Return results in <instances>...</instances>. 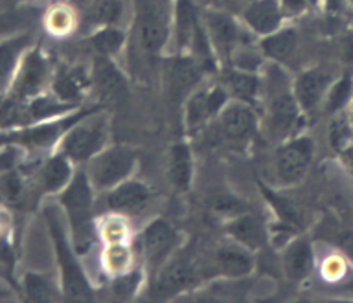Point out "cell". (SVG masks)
Listing matches in <instances>:
<instances>
[{
  "label": "cell",
  "mask_w": 353,
  "mask_h": 303,
  "mask_svg": "<svg viewBox=\"0 0 353 303\" xmlns=\"http://www.w3.org/2000/svg\"><path fill=\"white\" fill-rule=\"evenodd\" d=\"M134 37L145 55H159L173 35L175 4L171 0H132Z\"/></svg>",
  "instance_id": "1"
},
{
  "label": "cell",
  "mask_w": 353,
  "mask_h": 303,
  "mask_svg": "<svg viewBox=\"0 0 353 303\" xmlns=\"http://www.w3.org/2000/svg\"><path fill=\"white\" fill-rule=\"evenodd\" d=\"M59 200L66 217H68L74 248L77 252H85L90 247L94 236V186L88 178L87 171H77L76 175L72 176L68 186L61 191Z\"/></svg>",
  "instance_id": "2"
},
{
  "label": "cell",
  "mask_w": 353,
  "mask_h": 303,
  "mask_svg": "<svg viewBox=\"0 0 353 303\" xmlns=\"http://www.w3.org/2000/svg\"><path fill=\"white\" fill-rule=\"evenodd\" d=\"M46 219H48L50 233H52V241H54L55 253H57L63 294L68 300H74V302H88V300H92V286L88 283L81 264L77 263L74 248H72V244L66 239V231L63 228V222L59 220V217L55 215V209H46Z\"/></svg>",
  "instance_id": "3"
},
{
  "label": "cell",
  "mask_w": 353,
  "mask_h": 303,
  "mask_svg": "<svg viewBox=\"0 0 353 303\" xmlns=\"http://www.w3.org/2000/svg\"><path fill=\"white\" fill-rule=\"evenodd\" d=\"M109 120L98 112H88L85 118L74 123L61 138V153L72 162H88L94 154L107 147Z\"/></svg>",
  "instance_id": "4"
},
{
  "label": "cell",
  "mask_w": 353,
  "mask_h": 303,
  "mask_svg": "<svg viewBox=\"0 0 353 303\" xmlns=\"http://www.w3.org/2000/svg\"><path fill=\"white\" fill-rule=\"evenodd\" d=\"M87 175L94 189H112L120 182L127 180L137 165V151L129 145H109L87 162Z\"/></svg>",
  "instance_id": "5"
},
{
  "label": "cell",
  "mask_w": 353,
  "mask_h": 303,
  "mask_svg": "<svg viewBox=\"0 0 353 303\" xmlns=\"http://www.w3.org/2000/svg\"><path fill=\"white\" fill-rule=\"evenodd\" d=\"M314 143L309 136H294L281 143L274 154L276 178L283 186H294L307 175L313 162Z\"/></svg>",
  "instance_id": "6"
},
{
  "label": "cell",
  "mask_w": 353,
  "mask_h": 303,
  "mask_svg": "<svg viewBox=\"0 0 353 303\" xmlns=\"http://www.w3.org/2000/svg\"><path fill=\"white\" fill-rule=\"evenodd\" d=\"M151 296L165 300L192 289L201 280V270L190 255H171L170 261L160 267Z\"/></svg>",
  "instance_id": "7"
},
{
  "label": "cell",
  "mask_w": 353,
  "mask_h": 303,
  "mask_svg": "<svg viewBox=\"0 0 353 303\" xmlns=\"http://www.w3.org/2000/svg\"><path fill=\"white\" fill-rule=\"evenodd\" d=\"M48 79V59L44 57L41 48H30L21 59V65L13 76V81L10 85L11 96L17 99H24V101L37 98L46 87Z\"/></svg>",
  "instance_id": "8"
},
{
  "label": "cell",
  "mask_w": 353,
  "mask_h": 303,
  "mask_svg": "<svg viewBox=\"0 0 353 303\" xmlns=\"http://www.w3.org/2000/svg\"><path fill=\"white\" fill-rule=\"evenodd\" d=\"M94 109H87L83 112H74V114L66 116V118H61V120H46L39 121V123H32L28 127H21V131L11 132L4 138L6 142L21 143V145H26V147H50L52 143H55L57 140L65 136V132L70 129L74 123L85 118L88 112H92Z\"/></svg>",
  "instance_id": "9"
},
{
  "label": "cell",
  "mask_w": 353,
  "mask_h": 303,
  "mask_svg": "<svg viewBox=\"0 0 353 303\" xmlns=\"http://www.w3.org/2000/svg\"><path fill=\"white\" fill-rule=\"evenodd\" d=\"M228 98L230 94L223 85L195 88L186 98V107H184V121L188 129L193 131L208 123L212 118H217L228 103Z\"/></svg>",
  "instance_id": "10"
},
{
  "label": "cell",
  "mask_w": 353,
  "mask_h": 303,
  "mask_svg": "<svg viewBox=\"0 0 353 303\" xmlns=\"http://www.w3.org/2000/svg\"><path fill=\"white\" fill-rule=\"evenodd\" d=\"M176 244H179V233L164 219L149 222L142 233L143 258L145 263L154 270H159L162 264L170 261L171 255H175Z\"/></svg>",
  "instance_id": "11"
},
{
  "label": "cell",
  "mask_w": 353,
  "mask_h": 303,
  "mask_svg": "<svg viewBox=\"0 0 353 303\" xmlns=\"http://www.w3.org/2000/svg\"><path fill=\"white\" fill-rule=\"evenodd\" d=\"M217 127L226 142L243 143L250 140L258 129L256 112L248 103L243 101H228L225 109L217 116Z\"/></svg>",
  "instance_id": "12"
},
{
  "label": "cell",
  "mask_w": 353,
  "mask_h": 303,
  "mask_svg": "<svg viewBox=\"0 0 353 303\" xmlns=\"http://www.w3.org/2000/svg\"><path fill=\"white\" fill-rule=\"evenodd\" d=\"M204 26L208 32L214 52L223 59H232V55L241 44H245L241 26L223 11H208L204 15Z\"/></svg>",
  "instance_id": "13"
},
{
  "label": "cell",
  "mask_w": 353,
  "mask_h": 303,
  "mask_svg": "<svg viewBox=\"0 0 353 303\" xmlns=\"http://www.w3.org/2000/svg\"><path fill=\"white\" fill-rule=\"evenodd\" d=\"M302 114L303 110L300 109L292 90L280 88L270 96L269 109H267V125L276 136H291L302 123Z\"/></svg>",
  "instance_id": "14"
},
{
  "label": "cell",
  "mask_w": 353,
  "mask_h": 303,
  "mask_svg": "<svg viewBox=\"0 0 353 303\" xmlns=\"http://www.w3.org/2000/svg\"><path fill=\"white\" fill-rule=\"evenodd\" d=\"M335 81V76L322 66L307 68L298 74L292 85V94L303 112L313 110L320 101H324L327 90Z\"/></svg>",
  "instance_id": "15"
},
{
  "label": "cell",
  "mask_w": 353,
  "mask_h": 303,
  "mask_svg": "<svg viewBox=\"0 0 353 303\" xmlns=\"http://www.w3.org/2000/svg\"><path fill=\"white\" fill-rule=\"evenodd\" d=\"M204 65L193 55H179L168 65V87L171 98L176 101L186 99L197 88L203 77Z\"/></svg>",
  "instance_id": "16"
},
{
  "label": "cell",
  "mask_w": 353,
  "mask_h": 303,
  "mask_svg": "<svg viewBox=\"0 0 353 303\" xmlns=\"http://www.w3.org/2000/svg\"><path fill=\"white\" fill-rule=\"evenodd\" d=\"M90 83L99 98L105 101H118L127 94V79L123 72L116 66L112 57L96 55L90 72Z\"/></svg>",
  "instance_id": "17"
},
{
  "label": "cell",
  "mask_w": 353,
  "mask_h": 303,
  "mask_svg": "<svg viewBox=\"0 0 353 303\" xmlns=\"http://www.w3.org/2000/svg\"><path fill=\"white\" fill-rule=\"evenodd\" d=\"M285 11L281 8V0H250L241 13L243 22L258 35L280 30Z\"/></svg>",
  "instance_id": "18"
},
{
  "label": "cell",
  "mask_w": 353,
  "mask_h": 303,
  "mask_svg": "<svg viewBox=\"0 0 353 303\" xmlns=\"http://www.w3.org/2000/svg\"><path fill=\"white\" fill-rule=\"evenodd\" d=\"M149 200H151V189L143 182L131 180V178L109 189V197H107L109 208L123 215L137 213L145 208Z\"/></svg>",
  "instance_id": "19"
},
{
  "label": "cell",
  "mask_w": 353,
  "mask_h": 303,
  "mask_svg": "<svg viewBox=\"0 0 353 303\" xmlns=\"http://www.w3.org/2000/svg\"><path fill=\"white\" fill-rule=\"evenodd\" d=\"M214 270L217 274L226 275V278H243L252 272L254 258L252 250L241 247L234 241V244H225L215 250L214 258Z\"/></svg>",
  "instance_id": "20"
},
{
  "label": "cell",
  "mask_w": 353,
  "mask_h": 303,
  "mask_svg": "<svg viewBox=\"0 0 353 303\" xmlns=\"http://www.w3.org/2000/svg\"><path fill=\"white\" fill-rule=\"evenodd\" d=\"M283 272L291 281H303L311 274L314 264L313 247L307 237H296L283 252Z\"/></svg>",
  "instance_id": "21"
},
{
  "label": "cell",
  "mask_w": 353,
  "mask_h": 303,
  "mask_svg": "<svg viewBox=\"0 0 353 303\" xmlns=\"http://www.w3.org/2000/svg\"><path fill=\"white\" fill-rule=\"evenodd\" d=\"M226 233L241 247L248 250H258L267 242V228L259 219L250 213H239L232 217L226 224Z\"/></svg>",
  "instance_id": "22"
},
{
  "label": "cell",
  "mask_w": 353,
  "mask_h": 303,
  "mask_svg": "<svg viewBox=\"0 0 353 303\" xmlns=\"http://www.w3.org/2000/svg\"><path fill=\"white\" fill-rule=\"evenodd\" d=\"M30 44L32 37L28 33H17L13 37L0 41V88L11 85L21 59L30 50Z\"/></svg>",
  "instance_id": "23"
},
{
  "label": "cell",
  "mask_w": 353,
  "mask_h": 303,
  "mask_svg": "<svg viewBox=\"0 0 353 303\" xmlns=\"http://www.w3.org/2000/svg\"><path fill=\"white\" fill-rule=\"evenodd\" d=\"M90 76L79 68H59L52 81L54 96L65 103L74 105L77 99L83 98V94L90 87Z\"/></svg>",
  "instance_id": "24"
},
{
  "label": "cell",
  "mask_w": 353,
  "mask_h": 303,
  "mask_svg": "<svg viewBox=\"0 0 353 303\" xmlns=\"http://www.w3.org/2000/svg\"><path fill=\"white\" fill-rule=\"evenodd\" d=\"M168 178L176 191H188L193 180V156L190 145L176 142L170 151Z\"/></svg>",
  "instance_id": "25"
},
{
  "label": "cell",
  "mask_w": 353,
  "mask_h": 303,
  "mask_svg": "<svg viewBox=\"0 0 353 303\" xmlns=\"http://www.w3.org/2000/svg\"><path fill=\"white\" fill-rule=\"evenodd\" d=\"M203 22L199 21L197 10L190 0H176L175 2V22H173V37L181 52L190 50L195 33Z\"/></svg>",
  "instance_id": "26"
},
{
  "label": "cell",
  "mask_w": 353,
  "mask_h": 303,
  "mask_svg": "<svg viewBox=\"0 0 353 303\" xmlns=\"http://www.w3.org/2000/svg\"><path fill=\"white\" fill-rule=\"evenodd\" d=\"M223 87L228 90V94L234 99L252 105L256 98H258L259 77L254 72L241 70V68L232 66L230 70L225 74V77H223Z\"/></svg>",
  "instance_id": "27"
},
{
  "label": "cell",
  "mask_w": 353,
  "mask_h": 303,
  "mask_svg": "<svg viewBox=\"0 0 353 303\" xmlns=\"http://www.w3.org/2000/svg\"><path fill=\"white\" fill-rule=\"evenodd\" d=\"M298 33L294 28H280L276 32L269 33L261 39L259 50L265 57L276 61V63H285L296 50Z\"/></svg>",
  "instance_id": "28"
},
{
  "label": "cell",
  "mask_w": 353,
  "mask_h": 303,
  "mask_svg": "<svg viewBox=\"0 0 353 303\" xmlns=\"http://www.w3.org/2000/svg\"><path fill=\"white\" fill-rule=\"evenodd\" d=\"M72 160L63 153L46 160L41 171V187L44 193L63 191L72 180Z\"/></svg>",
  "instance_id": "29"
},
{
  "label": "cell",
  "mask_w": 353,
  "mask_h": 303,
  "mask_svg": "<svg viewBox=\"0 0 353 303\" xmlns=\"http://www.w3.org/2000/svg\"><path fill=\"white\" fill-rule=\"evenodd\" d=\"M123 17V0H92L85 8V22L94 28L116 26Z\"/></svg>",
  "instance_id": "30"
},
{
  "label": "cell",
  "mask_w": 353,
  "mask_h": 303,
  "mask_svg": "<svg viewBox=\"0 0 353 303\" xmlns=\"http://www.w3.org/2000/svg\"><path fill=\"white\" fill-rule=\"evenodd\" d=\"M101 267L110 278H118L134 269V258L127 242L121 244H105L101 253Z\"/></svg>",
  "instance_id": "31"
},
{
  "label": "cell",
  "mask_w": 353,
  "mask_h": 303,
  "mask_svg": "<svg viewBox=\"0 0 353 303\" xmlns=\"http://www.w3.org/2000/svg\"><path fill=\"white\" fill-rule=\"evenodd\" d=\"M88 44L96 55L114 57L125 44V32L118 26H101L88 37Z\"/></svg>",
  "instance_id": "32"
},
{
  "label": "cell",
  "mask_w": 353,
  "mask_h": 303,
  "mask_svg": "<svg viewBox=\"0 0 353 303\" xmlns=\"http://www.w3.org/2000/svg\"><path fill=\"white\" fill-rule=\"evenodd\" d=\"M96 230L105 244H121V242L129 241V237H131V228H129L125 215L118 213V211L105 215L103 219L99 220Z\"/></svg>",
  "instance_id": "33"
},
{
  "label": "cell",
  "mask_w": 353,
  "mask_h": 303,
  "mask_svg": "<svg viewBox=\"0 0 353 303\" xmlns=\"http://www.w3.org/2000/svg\"><path fill=\"white\" fill-rule=\"evenodd\" d=\"M353 96V76L352 72H344L341 77H336L333 85L327 90V96H325V110L330 114H339L344 110L350 99Z\"/></svg>",
  "instance_id": "34"
},
{
  "label": "cell",
  "mask_w": 353,
  "mask_h": 303,
  "mask_svg": "<svg viewBox=\"0 0 353 303\" xmlns=\"http://www.w3.org/2000/svg\"><path fill=\"white\" fill-rule=\"evenodd\" d=\"M44 26H46L50 35H54V37H66L76 28V15H74L72 6L66 4V2L61 6H54L46 13Z\"/></svg>",
  "instance_id": "35"
},
{
  "label": "cell",
  "mask_w": 353,
  "mask_h": 303,
  "mask_svg": "<svg viewBox=\"0 0 353 303\" xmlns=\"http://www.w3.org/2000/svg\"><path fill=\"white\" fill-rule=\"evenodd\" d=\"M330 143L333 145L336 153L353 143V125L350 121V116L336 114L335 120L331 121L330 127Z\"/></svg>",
  "instance_id": "36"
},
{
  "label": "cell",
  "mask_w": 353,
  "mask_h": 303,
  "mask_svg": "<svg viewBox=\"0 0 353 303\" xmlns=\"http://www.w3.org/2000/svg\"><path fill=\"white\" fill-rule=\"evenodd\" d=\"M261 189H263L265 197L269 198V202L274 206L276 213H278V217H280V220L283 224H289L291 228L300 226V222H302V215H300V211H298L294 204L289 202L287 198L278 197L276 193H272L270 189H267V187H261Z\"/></svg>",
  "instance_id": "37"
},
{
  "label": "cell",
  "mask_w": 353,
  "mask_h": 303,
  "mask_svg": "<svg viewBox=\"0 0 353 303\" xmlns=\"http://www.w3.org/2000/svg\"><path fill=\"white\" fill-rule=\"evenodd\" d=\"M24 291L26 297L32 302H50L54 300L55 292L50 286V283L39 274H26L24 278Z\"/></svg>",
  "instance_id": "38"
},
{
  "label": "cell",
  "mask_w": 353,
  "mask_h": 303,
  "mask_svg": "<svg viewBox=\"0 0 353 303\" xmlns=\"http://www.w3.org/2000/svg\"><path fill=\"white\" fill-rule=\"evenodd\" d=\"M22 193V180L17 171H2L0 173V197L6 200H17Z\"/></svg>",
  "instance_id": "39"
},
{
  "label": "cell",
  "mask_w": 353,
  "mask_h": 303,
  "mask_svg": "<svg viewBox=\"0 0 353 303\" xmlns=\"http://www.w3.org/2000/svg\"><path fill=\"white\" fill-rule=\"evenodd\" d=\"M320 272L324 275V280L331 281V283L341 281L346 275V261L342 255H330L324 259Z\"/></svg>",
  "instance_id": "40"
},
{
  "label": "cell",
  "mask_w": 353,
  "mask_h": 303,
  "mask_svg": "<svg viewBox=\"0 0 353 303\" xmlns=\"http://www.w3.org/2000/svg\"><path fill=\"white\" fill-rule=\"evenodd\" d=\"M140 285V274L138 270L132 269L123 275L114 278V292L118 297H131L137 292V286Z\"/></svg>",
  "instance_id": "41"
},
{
  "label": "cell",
  "mask_w": 353,
  "mask_h": 303,
  "mask_svg": "<svg viewBox=\"0 0 353 303\" xmlns=\"http://www.w3.org/2000/svg\"><path fill=\"white\" fill-rule=\"evenodd\" d=\"M24 26V17L19 13H0V37L17 32L19 28Z\"/></svg>",
  "instance_id": "42"
},
{
  "label": "cell",
  "mask_w": 353,
  "mask_h": 303,
  "mask_svg": "<svg viewBox=\"0 0 353 303\" xmlns=\"http://www.w3.org/2000/svg\"><path fill=\"white\" fill-rule=\"evenodd\" d=\"M243 208H245V206L234 197H221L219 200H217V204H215V209H217V211H221L223 215H230V217H236V215L243 213V211H245Z\"/></svg>",
  "instance_id": "43"
},
{
  "label": "cell",
  "mask_w": 353,
  "mask_h": 303,
  "mask_svg": "<svg viewBox=\"0 0 353 303\" xmlns=\"http://www.w3.org/2000/svg\"><path fill=\"white\" fill-rule=\"evenodd\" d=\"M339 154H341L342 164H344L346 171L350 173V178L353 180V143H352V145H347L346 149H342Z\"/></svg>",
  "instance_id": "44"
},
{
  "label": "cell",
  "mask_w": 353,
  "mask_h": 303,
  "mask_svg": "<svg viewBox=\"0 0 353 303\" xmlns=\"http://www.w3.org/2000/svg\"><path fill=\"white\" fill-rule=\"evenodd\" d=\"M342 248L347 253V258L353 259V233H347V236L342 237Z\"/></svg>",
  "instance_id": "45"
},
{
  "label": "cell",
  "mask_w": 353,
  "mask_h": 303,
  "mask_svg": "<svg viewBox=\"0 0 353 303\" xmlns=\"http://www.w3.org/2000/svg\"><path fill=\"white\" fill-rule=\"evenodd\" d=\"M325 2V10L330 11V13H339V11L344 8V2L346 0H324Z\"/></svg>",
  "instance_id": "46"
},
{
  "label": "cell",
  "mask_w": 353,
  "mask_h": 303,
  "mask_svg": "<svg viewBox=\"0 0 353 303\" xmlns=\"http://www.w3.org/2000/svg\"><path fill=\"white\" fill-rule=\"evenodd\" d=\"M346 52H344V55H346L347 59L353 61V35H350V39L346 41Z\"/></svg>",
  "instance_id": "47"
},
{
  "label": "cell",
  "mask_w": 353,
  "mask_h": 303,
  "mask_svg": "<svg viewBox=\"0 0 353 303\" xmlns=\"http://www.w3.org/2000/svg\"><path fill=\"white\" fill-rule=\"evenodd\" d=\"M66 4H70L72 8H87L92 0H65Z\"/></svg>",
  "instance_id": "48"
},
{
  "label": "cell",
  "mask_w": 353,
  "mask_h": 303,
  "mask_svg": "<svg viewBox=\"0 0 353 303\" xmlns=\"http://www.w3.org/2000/svg\"><path fill=\"white\" fill-rule=\"evenodd\" d=\"M350 121H352V125H353V110H352V114H350Z\"/></svg>",
  "instance_id": "49"
},
{
  "label": "cell",
  "mask_w": 353,
  "mask_h": 303,
  "mask_svg": "<svg viewBox=\"0 0 353 303\" xmlns=\"http://www.w3.org/2000/svg\"><path fill=\"white\" fill-rule=\"evenodd\" d=\"M350 2H352V6H353V0H350Z\"/></svg>",
  "instance_id": "50"
}]
</instances>
